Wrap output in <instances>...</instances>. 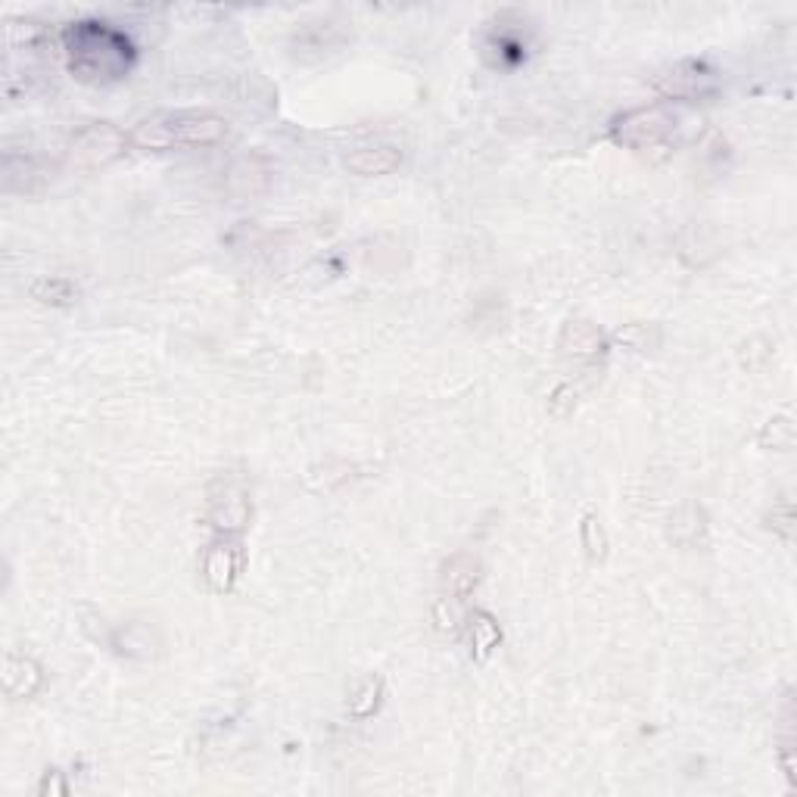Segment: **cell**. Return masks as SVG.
Wrapping results in <instances>:
<instances>
[{"mask_svg":"<svg viewBox=\"0 0 797 797\" xmlns=\"http://www.w3.org/2000/svg\"><path fill=\"white\" fill-rule=\"evenodd\" d=\"M63 54L78 81L112 85L129 78L137 51L125 32L103 19H78L63 32Z\"/></svg>","mask_w":797,"mask_h":797,"instance_id":"cell-1","label":"cell"},{"mask_svg":"<svg viewBox=\"0 0 797 797\" xmlns=\"http://www.w3.org/2000/svg\"><path fill=\"white\" fill-rule=\"evenodd\" d=\"M228 134V122L209 110H163L141 119L131 129V147L147 153L212 147Z\"/></svg>","mask_w":797,"mask_h":797,"instance_id":"cell-2","label":"cell"},{"mask_svg":"<svg viewBox=\"0 0 797 797\" xmlns=\"http://www.w3.org/2000/svg\"><path fill=\"white\" fill-rule=\"evenodd\" d=\"M129 144L131 137L125 131H119L110 122H91V125H85L73 134V141L66 147V166L75 168V171L107 168L125 153Z\"/></svg>","mask_w":797,"mask_h":797,"instance_id":"cell-3","label":"cell"},{"mask_svg":"<svg viewBox=\"0 0 797 797\" xmlns=\"http://www.w3.org/2000/svg\"><path fill=\"white\" fill-rule=\"evenodd\" d=\"M673 131H676V112L654 103V107H639L617 115L611 125V141L617 147L651 150L669 141Z\"/></svg>","mask_w":797,"mask_h":797,"instance_id":"cell-4","label":"cell"},{"mask_svg":"<svg viewBox=\"0 0 797 797\" xmlns=\"http://www.w3.org/2000/svg\"><path fill=\"white\" fill-rule=\"evenodd\" d=\"M654 91L667 100H705L713 97L720 88V75L717 69H710L701 59H683L676 66H669L664 73L654 75Z\"/></svg>","mask_w":797,"mask_h":797,"instance_id":"cell-5","label":"cell"},{"mask_svg":"<svg viewBox=\"0 0 797 797\" xmlns=\"http://www.w3.org/2000/svg\"><path fill=\"white\" fill-rule=\"evenodd\" d=\"M243 561H246V557H243V549L241 542H237V536H222L219 542H212L203 555L206 586L219 595L231 593L243 574Z\"/></svg>","mask_w":797,"mask_h":797,"instance_id":"cell-6","label":"cell"},{"mask_svg":"<svg viewBox=\"0 0 797 797\" xmlns=\"http://www.w3.org/2000/svg\"><path fill=\"white\" fill-rule=\"evenodd\" d=\"M209 523L219 530V536H237L250 523V499L241 486L224 483L209 496Z\"/></svg>","mask_w":797,"mask_h":797,"instance_id":"cell-7","label":"cell"},{"mask_svg":"<svg viewBox=\"0 0 797 797\" xmlns=\"http://www.w3.org/2000/svg\"><path fill=\"white\" fill-rule=\"evenodd\" d=\"M480 561L474 555H455L443 564L440 574V598H449L455 605H464L480 586Z\"/></svg>","mask_w":797,"mask_h":797,"instance_id":"cell-8","label":"cell"},{"mask_svg":"<svg viewBox=\"0 0 797 797\" xmlns=\"http://www.w3.org/2000/svg\"><path fill=\"white\" fill-rule=\"evenodd\" d=\"M561 353L579 362H595L598 355L608 353V336L593 321H567L561 331Z\"/></svg>","mask_w":797,"mask_h":797,"instance_id":"cell-9","label":"cell"},{"mask_svg":"<svg viewBox=\"0 0 797 797\" xmlns=\"http://www.w3.org/2000/svg\"><path fill=\"white\" fill-rule=\"evenodd\" d=\"M44 683V673L37 667V661H32L29 654H16V651H10L7 657H3V691L10 695V698H32L37 695V688Z\"/></svg>","mask_w":797,"mask_h":797,"instance_id":"cell-10","label":"cell"},{"mask_svg":"<svg viewBox=\"0 0 797 797\" xmlns=\"http://www.w3.org/2000/svg\"><path fill=\"white\" fill-rule=\"evenodd\" d=\"M511 13H505L492 22L489 35H486V51H496V66H514L527 54V35L523 29H511L514 25Z\"/></svg>","mask_w":797,"mask_h":797,"instance_id":"cell-11","label":"cell"},{"mask_svg":"<svg viewBox=\"0 0 797 797\" xmlns=\"http://www.w3.org/2000/svg\"><path fill=\"white\" fill-rule=\"evenodd\" d=\"M402 163V153L399 147H392V144H377V147H358L353 150L346 159H343V166L355 171V175H362V178H374V175H390L392 168H399Z\"/></svg>","mask_w":797,"mask_h":797,"instance_id":"cell-12","label":"cell"},{"mask_svg":"<svg viewBox=\"0 0 797 797\" xmlns=\"http://www.w3.org/2000/svg\"><path fill=\"white\" fill-rule=\"evenodd\" d=\"M467 635H471V654H474L477 661H486L492 651L499 649L501 642L499 620H496L489 611L467 613Z\"/></svg>","mask_w":797,"mask_h":797,"instance_id":"cell-13","label":"cell"},{"mask_svg":"<svg viewBox=\"0 0 797 797\" xmlns=\"http://www.w3.org/2000/svg\"><path fill=\"white\" fill-rule=\"evenodd\" d=\"M32 297L37 302H47V306H73L78 299V287L66 278H41L32 287Z\"/></svg>","mask_w":797,"mask_h":797,"instance_id":"cell-14","label":"cell"},{"mask_svg":"<svg viewBox=\"0 0 797 797\" xmlns=\"http://www.w3.org/2000/svg\"><path fill=\"white\" fill-rule=\"evenodd\" d=\"M380 698H384V679L372 676V679H365V686L358 688V695H355L353 705H350V713H353L355 720H368V717L377 713Z\"/></svg>","mask_w":797,"mask_h":797,"instance_id":"cell-15","label":"cell"},{"mask_svg":"<svg viewBox=\"0 0 797 797\" xmlns=\"http://www.w3.org/2000/svg\"><path fill=\"white\" fill-rule=\"evenodd\" d=\"M795 443V424H792V418H773L770 424L763 427L761 433V445L763 449H788V445Z\"/></svg>","mask_w":797,"mask_h":797,"instance_id":"cell-16","label":"cell"},{"mask_svg":"<svg viewBox=\"0 0 797 797\" xmlns=\"http://www.w3.org/2000/svg\"><path fill=\"white\" fill-rule=\"evenodd\" d=\"M683 530H688V536H686V545H691V542H698V536L705 533V514L695 508V505H688V508H683L676 518H673V539L679 536Z\"/></svg>","mask_w":797,"mask_h":797,"instance_id":"cell-17","label":"cell"},{"mask_svg":"<svg viewBox=\"0 0 797 797\" xmlns=\"http://www.w3.org/2000/svg\"><path fill=\"white\" fill-rule=\"evenodd\" d=\"M770 520H773L770 527H773V533H776V536H782L785 542H792V539H795V505H792V501L788 499L779 501V505L773 508V518Z\"/></svg>","mask_w":797,"mask_h":797,"instance_id":"cell-18","label":"cell"},{"mask_svg":"<svg viewBox=\"0 0 797 797\" xmlns=\"http://www.w3.org/2000/svg\"><path fill=\"white\" fill-rule=\"evenodd\" d=\"M583 545L589 549V555H605V533H601V527H598V520L593 514H586L583 520Z\"/></svg>","mask_w":797,"mask_h":797,"instance_id":"cell-19","label":"cell"},{"mask_svg":"<svg viewBox=\"0 0 797 797\" xmlns=\"http://www.w3.org/2000/svg\"><path fill=\"white\" fill-rule=\"evenodd\" d=\"M66 792H69V785L59 779V773H47L37 785V795H66Z\"/></svg>","mask_w":797,"mask_h":797,"instance_id":"cell-20","label":"cell"}]
</instances>
